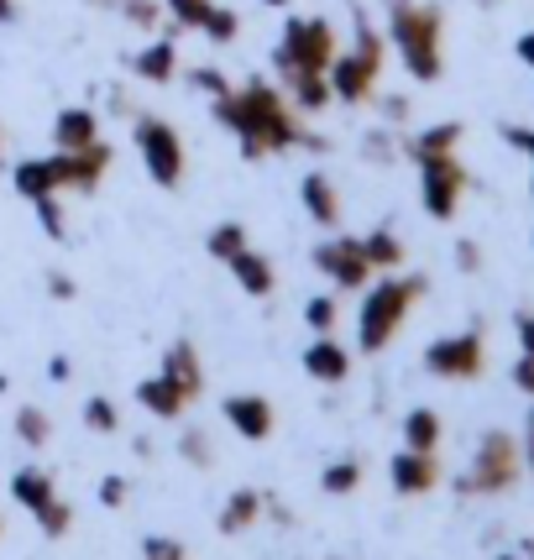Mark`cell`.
<instances>
[{
    "instance_id": "obj_1",
    "label": "cell",
    "mask_w": 534,
    "mask_h": 560,
    "mask_svg": "<svg viewBox=\"0 0 534 560\" xmlns=\"http://www.w3.org/2000/svg\"><path fill=\"white\" fill-rule=\"evenodd\" d=\"M210 116L236 137V152H242L246 163H263L272 152H293V147L330 152V142L299 121V110L289 105V95H283L278 84H267V79H246L231 95L210 100Z\"/></svg>"
},
{
    "instance_id": "obj_2",
    "label": "cell",
    "mask_w": 534,
    "mask_h": 560,
    "mask_svg": "<svg viewBox=\"0 0 534 560\" xmlns=\"http://www.w3.org/2000/svg\"><path fill=\"white\" fill-rule=\"evenodd\" d=\"M383 37L398 52V63L409 69V79L436 84L445 73V11L440 5H430V0H388Z\"/></svg>"
},
{
    "instance_id": "obj_3",
    "label": "cell",
    "mask_w": 534,
    "mask_h": 560,
    "mask_svg": "<svg viewBox=\"0 0 534 560\" xmlns=\"http://www.w3.org/2000/svg\"><path fill=\"white\" fill-rule=\"evenodd\" d=\"M430 293L425 272H378V283L362 289V310H357V351L378 357L388 351L393 336L404 330V319L414 315V304Z\"/></svg>"
},
{
    "instance_id": "obj_4",
    "label": "cell",
    "mask_w": 534,
    "mask_h": 560,
    "mask_svg": "<svg viewBox=\"0 0 534 560\" xmlns=\"http://www.w3.org/2000/svg\"><path fill=\"white\" fill-rule=\"evenodd\" d=\"M383 63H388V37H383V32L372 26V16L357 5V11H351V48L336 52V63H330V90H336L340 105L378 100Z\"/></svg>"
},
{
    "instance_id": "obj_5",
    "label": "cell",
    "mask_w": 534,
    "mask_h": 560,
    "mask_svg": "<svg viewBox=\"0 0 534 560\" xmlns=\"http://www.w3.org/2000/svg\"><path fill=\"white\" fill-rule=\"evenodd\" d=\"M336 26L325 16H289L283 37L272 48V69L278 79H299V73H330L336 63Z\"/></svg>"
},
{
    "instance_id": "obj_6",
    "label": "cell",
    "mask_w": 534,
    "mask_h": 560,
    "mask_svg": "<svg viewBox=\"0 0 534 560\" xmlns=\"http://www.w3.org/2000/svg\"><path fill=\"white\" fill-rule=\"evenodd\" d=\"M131 142H137V158H142L147 178L158 189H178L184 184V168H189V152H184V137L169 116H152V110H137L131 116Z\"/></svg>"
},
{
    "instance_id": "obj_7",
    "label": "cell",
    "mask_w": 534,
    "mask_h": 560,
    "mask_svg": "<svg viewBox=\"0 0 534 560\" xmlns=\"http://www.w3.org/2000/svg\"><path fill=\"white\" fill-rule=\"evenodd\" d=\"M519 477H524V445L509 430H487L477 440L472 471L456 482V492H466V498H498V492L519 488Z\"/></svg>"
},
{
    "instance_id": "obj_8",
    "label": "cell",
    "mask_w": 534,
    "mask_h": 560,
    "mask_svg": "<svg viewBox=\"0 0 534 560\" xmlns=\"http://www.w3.org/2000/svg\"><path fill=\"white\" fill-rule=\"evenodd\" d=\"M425 372L440 377V383H472L487 372V336L472 325V330H456V336H440V341L425 346Z\"/></svg>"
},
{
    "instance_id": "obj_9",
    "label": "cell",
    "mask_w": 534,
    "mask_h": 560,
    "mask_svg": "<svg viewBox=\"0 0 534 560\" xmlns=\"http://www.w3.org/2000/svg\"><path fill=\"white\" fill-rule=\"evenodd\" d=\"M414 168H419V205H425V215L430 220H456L466 189H472V173H466L462 158L445 152V158L414 163Z\"/></svg>"
},
{
    "instance_id": "obj_10",
    "label": "cell",
    "mask_w": 534,
    "mask_h": 560,
    "mask_svg": "<svg viewBox=\"0 0 534 560\" xmlns=\"http://www.w3.org/2000/svg\"><path fill=\"white\" fill-rule=\"evenodd\" d=\"M310 262H315L320 278H330L340 293H362L378 272H372V262H367V246L362 236H325V242L310 252Z\"/></svg>"
},
{
    "instance_id": "obj_11",
    "label": "cell",
    "mask_w": 534,
    "mask_h": 560,
    "mask_svg": "<svg viewBox=\"0 0 534 560\" xmlns=\"http://www.w3.org/2000/svg\"><path fill=\"white\" fill-rule=\"evenodd\" d=\"M111 163H116V152H111L105 137L90 142L84 152H53V168H58V189L63 195H95L100 184H105V173H111Z\"/></svg>"
},
{
    "instance_id": "obj_12",
    "label": "cell",
    "mask_w": 534,
    "mask_h": 560,
    "mask_svg": "<svg viewBox=\"0 0 534 560\" xmlns=\"http://www.w3.org/2000/svg\"><path fill=\"white\" fill-rule=\"evenodd\" d=\"M220 415H225V424L242 440H252V445H263V440L278 430V415H272V404H267L263 393H231V398L220 404Z\"/></svg>"
},
{
    "instance_id": "obj_13",
    "label": "cell",
    "mask_w": 534,
    "mask_h": 560,
    "mask_svg": "<svg viewBox=\"0 0 534 560\" xmlns=\"http://www.w3.org/2000/svg\"><path fill=\"white\" fill-rule=\"evenodd\" d=\"M388 482L398 498H425V492L440 488V462L430 451H409V445H404L388 462Z\"/></svg>"
},
{
    "instance_id": "obj_14",
    "label": "cell",
    "mask_w": 534,
    "mask_h": 560,
    "mask_svg": "<svg viewBox=\"0 0 534 560\" xmlns=\"http://www.w3.org/2000/svg\"><path fill=\"white\" fill-rule=\"evenodd\" d=\"M126 69L137 73L142 84H152V90H163V84H173L178 79V37H169V32H158L147 48H137L131 58H126Z\"/></svg>"
},
{
    "instance_id": "obj_15",
    "label": "cell",
    "mask_w": 534,
    "mask_h": 560,
    "mask_svg": "<svg viewBox=\"0 0 534 560\" xmlns=\"http://www.w3.org/2000/svg\"><path fill=\"white\" fill-rule=\"evenodd\" d=\"M299 205H304V215L315 220L320 231H340V189L330 173L310 168L304 173V184H299Z\"/></svg>"
},
{
    "instance_id": "obj_16",
    "label": "cell",
    "mask_w": 534,
    "mask_h": 560,
    "mask_svg": "<svg viewBox=\"0 0 534 560\" xmlns=\"http://www.w3.org/2000/svg\"><path fill=\"white\" fill-rule=\"evenodd\" d=\"M304 372H310L315 383H325V388H336V383L351 377V351H346L336 336H315V341L304 346Z\"/></svg>"
},
{
    "instance_id": "obj_17",
    "label": "cell",
    "mask_w": 534,
    "mask_h": 560,
    "mask_svg": "<svg viewBox=\"0 0 534 560\" xmlns=\"http://www.w3.org/2000/svg\"><path fill=\"white\" fill-rule=\"evenodd\" d=\"M90 142H100V116L90 105H63L53 116V147L58 152H84Z\"/></svg>"
},
{
    "instance_id": "obj_18",
    "label": "cell",
    "mask_w": 534,
    "mask_h": 560,
    "mask_svg": "<svg viewBox=\"0 0 534 560\" xmlns=\"http://www.w3.org/2000/svg\"><path fill=\"white\" fill-rule=\"evenodd\" d=\"M462 137H466L462 121H436L425 131H414V137H404V158L409 163H430V158H445V152H462Z\"/></svg>"
},
{
    "instance_id": "obj_19",
    "label": "cell",
    "mask_w": 534,
    "mask_h": 560,
    "mask_svg": "<svg viewBox=\"0 0 534 560\" xmlns=\"http://www.w3.org/2000/svg\"><path fill=\"white\" fill-rule=\"evenodd\" d=\"M137 404H142L152 419H184V409H189L195 398L178 388V383H169L163 372H152V377H142V383H137Z\"/></svg>"
},
{
    "instance_id": "obj_20",
    "label": "cell",
    "mask_w": 534,
    "mask_h": 560,
    "mask_svg": "<svg viewBox=\"0 0 534 560\" xmlns=\"http://www.w3.org/2000/svg\"><path fill=\"white\" fill-rule=\"evenodd\" d=\"M169 383H178V388L189 393V398H199L205 393V362H199V346L195 341H173L169 351H163V366H158Z\"/></svg>"
},
{
    "instance_id": "obj_21",
    "label": "cell",
    "mask_w": 534,
    "mask_h": 560,
    "mask_svg": "<svg viewBox=\"0 0 534 560\" xmlns=\"http://www.w3.org/2000/svg\"><path fill=\"white\" fill-rule=\"evenodd\" d=\"M263 498L267 492H257V488H236L225 503H220L216 529L220 535H246V529H257V524H263Z\"/></svg>"
},
{
    "instance_id": "obj_22",
    "label": "cell",
    "mask_w": 534,
    "mask_h": 560,
    "mask_svg": "<svg viewBox=\"0 0 534 560\" xmlns=\"http://www.w3.org/2000/svg\"><path fill=\"white\" fill-rule=\"evenodd\" d=\"M11 189H16L26 205H37V199H48V195H63V189H58V168H53V152L48 158L16 163V168H11Z\"/></svg>"
},
{
    "instance_id": "obj_23",
    "label": "cell",
    "mask_w": 534,
    "mask_h": 560,
    "mask_svg": "<svg viewBox=\"0 0 534 560\" xmlns=\"http://www.w3.org/2000/svg\"><path fill=\"white\" fill-rule=\"evenodd\" d=\"M225 268H231V278H236V283H242V293H252V299H272V289H278V272H272V262H267L257 246L236 252Z\"/></svg>"
},
{
    "instance_id": "obj_24",
    "label": "cell",
    "mask_w": 534,
    "mask_h": 560,
    "mask_svg": "<svg viewBox=\"0 0 534 560\" xmlns=\"http://www.w3.org/2000/svg\"><path fill=\"white\" fill-rule=\"evenodd\" d=\"M283 95L299 116H320L336 105V90H330V73H299V79H283Z\"/></svg>"
},
{
    "instance_id": "obj_25",
    "label": "cell",
    "mask_w": 534,
    "mask_h": 560,
    "mask_svg": "<svg viewBox=\"0 0 534 560\" xmlns=\"http://www.w3.org/2000/svg\"><path fill=\"white\" fill-rule=\"evenodd\" d=\"M362 246H367V262H372V272H404V262H409V252H404V242L393 236L388 225L367 231Z\"/></svg>"
},
{
    "instance_id": "obj_26",
    "label": "cell",
    "mask_w": 534,
    "mask_h": 560,
    "mask_svg": "<svg viewBox=\"0 0 534 560\" xmlns=\"http://www.w3.org/2000/svg\"><path fill=\"white\" fill-rule=\"evenodd\" d=\"M11 498H16L26 513H37L43 503L58 498V492H53V471H43V466H22V471L11 477Z\"/></svg>"
},
{
    "instance_id": "obj_27",
    "label": "cell",
    "mask_w": 534,
    "mask_h": 560,
    "mask_svg": "<svg viewBox=\"0 0 534 560\" xmlns=\"http://www.w3.org/2000/svg\"><path fill=\"white\" fill-rule=\"evenodd\" d=\"M440 440H445V424H440L436 409H409V415H404V445H409V451H430V456H436Z\"/></svg>"
},
{
    "instance_id": "obj_28",
    "label": "cell",
    "mask_w": 534,
    "mask_h": 560,
    "mask_svg": "<svg viewBox=\"0 0 534 560\" xmlns=\"http://www.w3.org/2000/svg\"><path fill=\"white\" fill-rule=\"evenodd\" d=\"M252 246V236H246L242 220H220L216 231L205 236V252H210V262H231L236 252H246Z\"/></svg>"
},
{
    "instance_id": "obj_29",
    "label": "cell",
    "mask_w": 534,
    "mask_h": 560,
    "mask_svg": "<svg viewBox=\"0 0 534 560\" xmlns=\"http://www.w3.org/2000/svg\"><path fill=\"white\" fill-rule=\"evenodd\" d=\"M362 462L357 456H340V462H330L325 471H320V492H330V498H346V492L362 488Z\"/></svg>"
},
{
    "instance_id": "obj_30",
    "label": "cell",
    "mask_w": 534,
    "mask_h": 560,
    "mask_svg": "<svg viewBox=\"0 0 534 560\" xmlns=\"http://www.w3.org/2000/svg\"><path fill=\"white\" fill-rule=\"evenodd\" d=\"M210 5H216V0H163V11H169L163 32H169V37H178V32H199L205 16H210Z\"/></svg>"
},
{
    "instance_id": "obj_31",
    "label": "cell",
    "mask_w": 534,
    "mask_h": 560,
    "mask_svg": "<svg viewBox=\"0 0 534 560\" xmlns=\"http://www.w3.org/2000/svg\"><path fill=\"white\" fill-rule=\"evenodd\" d=\"M11 430H16V440H22L26 451H43V445L53 440V419L43 415L37 404H22V409H16V424H11Z\"/></svg>"
},
{
    "instance_id": "obj_32",
    "label": "cell",
    "mask_w": 534,
    "mask_h": 560,
    "mask_svg": "<svg viewBox=\"0 0 534 560\" xmlns=\"http://www.w3.org/2000/svg\"><path fill=\"white\" fill-rule=\"evenodd\" d=\"M116 11H121V22L137 26V32H163V22H169L163 0H116Z\"/></svg>"
},
{
    "instance_id": "obj_33",
    "label": "cell",
    "mask_w": 534,
    "mask_h": 560,
    "mask_svg": "<svg viewBox=\"0 0 534 560\" xmlns=\"http://www.w3.org/2000/svg\"><path fill=\"white\" fill-rule=\"evenodd\" d=\"M304 325H310L315 336H336V325H340V304H336V293H315V299L304 304Z\"/></svg>"
},
{
    "instance_id": "obj_34",
    "label": "cell",
    "mask_w": 534,
    "mask_h": 560,
    "mask_svg": "<svg viewBox=\"0 0 534 560\" xmlns=\"http://www.w3.org/2000/svg\"><path fill=\"white\" fill-rule=\"evenodd\" d=\"M32 210H37V225H43V236H48V242H69V215H63V195L37 199Z\"/></svg>"
},
{
    "instance_id": "obj_35",
    "label": "cell",
    "mask_w": 534,
    "mask_h": 560,
    "mask_svg": "<svg viewBox=\"0 0 534 560\" xmlns=\"http://www.w3.org/2000/svg\"><path fill=\"white\" fill-rule=\"evenodd\" d=\"M199 32H205L210 43H220V48H225V43H236V37H242V16H236L231 5H210V16H205V26H199Z\"/></svg>"
},
{
    "instance_id": "obj_36",
    "label": "cell",
    "mask_w": 534,
    "mask_h": 560,
    "mask_svg": "<svg viewBox=\"0 0 534 560\" xmlns=\"http://www.w3.org/2000/svg\"><path fill=\"white\" fill-rule=\"evenodd\" d=\"M84 430H95V435H116L121 430V409L111 404V398H84Z\"/></svg>"
},
{
    "instance_id": "obj_37",
    "label": "cell",
    "mask_w": 534,
    "mask_h": 560,
    "mask_svg": "<svg viewBox=\"0 0 534 560\" xmlns=\"http://www.w3.org/2000/svg\"><path fill=\"white\" fill-rule=\"evenodd\" d=\"M37 524H43V535L48 539H63L73 529V503H63V498H53V503H43V509L32 513Z\"/></svg>"
},
{
    "instance_id": "obj_38",
    "label": "cell",
    "mask_w": 534,
    "mask_h": 560,
    "mask_svg": "<svg viewBox=\"0 0 534 560\" xmlns=\"http://www.w3.org/2000/svg\"><path fill=\"white\" fill-rule=\"evenodd\" d=\"M178 456L205 471V466H216V445H210V435H205V430H184V435H178Z\"/></svg>"
},
{
    "instance_id": "obj_39",
    "label": "cell",
    "mask_w": 534,
    "mask_h": 560,
    "mask_svg": "<svg viewBox=\"0 0 534 560\" xmlns=\"http://www.w3.org/2000/svg\"><path fill=\"white\" fill-rule=\"evenodd\" d=\"M184 79H189V90H195V95H210V100H220V95H231V90H236V84H231V79H225L220 69H210V63L189 69Z\"/></svg>"
},
{
    "instance_id": "obj_40",
    "label": "cell",
    "mask_w": 534,
    "mask_h": 560,
    "mask_svg": "<svg viewBox=\"0 0 534 560\" xmlns=\"http://www.w3.org/2000/svg\"><path fill=\"white\" fill-rule=\"evenodd\" d=\"M398 152H404V142H398L393 131H367V137H362V158H367V163H393Z\"/></svg>"
},
{
    "instance_id": "obj_41",
    "label": "cell",
    "mask_w": 534,
    "mask_h": 560,
    "mask_svg": "<svg viewBox=\"0 0 534 560\" xmlns=\"http://www.w3.org/2000/svg\"><path fill=\"white\" fill-rule=\"evenodd\" d=\"M142 560H189V550H184V539H173V535H147Z\"/></svg>"
},
{
    "instance_id": "obj_42",
    "label": "cell",
    "mask_w": 534,
    "mask_h": 560,
    "mask_svg": "<svg viewBox=\"0 0 534 560\" xmlns=\"http://www.w3.org/2000/svg\"><path fill=\"white\" fill-rule=\"evenodd\" d=\"M43 289H48V299H58V304H73V299H79V283H73L63 268L43 272Z\"/></svg>"
},
{
    "instance_id": "obj_43",
    "label": "cell",
    "mask_w": 534,
    "mask_h": 560,
    "mask_svg": "<svg viewBox=\"0 0 534 560\" xmlns=\"http://www.w3.org/2000/svg\"><path fill=\"white\" fill-rule=\"evenodd\" d=\"M409 95H378V116H383V126H404L409 121Z\"/></svg>"
},
{
    "instance_id": "obj_44",
    "label": "cell",
    "mask_w": 534,
    "mask_h": 560,
    "mask_svg": "<svg viewBox=\"0 0 534 560\" xmlns=\"http://www.w3.org/2000/svg\"><path fill=\"white\" fill-rule=\"evenodd\" d=\"M126 492H131V482H126L121 471L100 477V503H105V509H121V503H126Z\"/></svg>"
},
{
    "instance_id": "obj_45",
    "label": "cell",
    "mask_w": 534,
    "mask_h": 560,
    "mask_svg": "<svg viewBox=\"0 0 534 560\" xmlns=\"http://www.w3.org/2000/svg\"><path fill=\"white\" fill-rule=\"evenodd\" d=\"M503 142L530 158V189H534V126H503Z\"/></svg>"
},
{
    "instance_id": "obj_46",
    "label": "cell",
    "mask_w": 534,
    "mask_h": 560,
    "mask_svg": "<svg viewBox=\"0 0 534 560\" xmlns=\"http://www.w3.org/2000/svg\"><path fill=\"white\" fill-rule=\"evenodd\" d=\"M513 388L534 398V351H519V362H513Z\"/></svg>"
},
{
    "instance_id": "obj_47",
    "label": "cell",
    "mask_w": 534,
    "mask_h": 560,
    "mask_svg": "<svg viewBox=\"0 0 534 560\" xmlns=\"http://www.w3.org/2000/svg\"><path fill=\"white\" fill-rule=\"evenodd\" d=\"M456 268H462V272H483V246L472 242V236H462V242H456Z\"/></svg>"
},
{
    "instance_id": "obj_48",
    "label": "cell",
    "mask_w": 534,
    "mask_h": 560,
    "mask_svg": "<svg viewBox=\"0 0 534 560\" xmlns=\"http://www.w3.org/2000/svg\"><path fill=\"white\" fill-rule=\"evenodd\" d=\"M263 518H272L278 529H289V524H293V509L283 503V498H263Z\"/></svg>"
},
{
    "instance_id": "obj_49",
    "label": "cell",
    "mask_w": 534,
    "mask_h": 560,
    "mask_svg": "<svg viewBox=\"0 0 534 560\" xmlns=\"http://www.w3.org/2000/svg\"><path fill=\"white\" fill-rule=\"evenodd\" d=\"M513 336H519V351H534V310L513 315Z\"/></svg>"
},
{
    "instance_id": "obj_50",
    "label": "cell",
    "mask_w": 534,
    "mask_h": 560,
    "mask_svg": "<svg viewBox=\"0 0 534 560\" xmlns=\"http://www.w3.org/2000/svg\"><path fill=\"white\" fill-rule=\"evenodd\" d=\"M513 52H519V63H524V69H534V26L519 37V43H513Z\"/></svg>"
},
{
    "instance_id": "obj_51",
    "label": "cell",
    "mask_w": 534,
    "mask_h": 560,
    "mask_svg": "<svg viewBox=\"0 0 534 560\" xmlns=\"http://www.w3.org/2000/svg\"><path fill=\"white\" fill-rule=\"evenodd\" d=\"M48 377H53V383H69V377H73L69 357H53V362H48Z\"/></svg>"
},
{
    "instance_id": "obj_52",
    "label": "cell",
    "mask_w": 534,
    "mask_h": 560,
    "mask_svg": "<svg viewBox=\"0 0 534 560\" xmlns=\"http://www.w3.org/2000/svg\"><path fill=\"white\" fill-rule=\"evenodd\" d=\"M16 16H22V11H16V0H0V26H11Z\"/></svg>"
},
{
    "instance_id": "obj_53",
    "label": "cell",
    "mask_w": 534,
    "mask_h": 560,
    "mask_svg": "<svg viewBox=\"0 0 534 560\" xmlns=\"http://www.w3.org/2000/svg\"><path fill=\"white\" fill-rule=\"evenodd\" d=\"M524 471L534 477V445H524Z\"/></svg>"
},
{
    "instance_id": "obj_54",
    "label": "cell",
    "mask_w": 534,
    "mask_h": 560,
    "mask_svg": "<svg viewBox=\"0 0 534 560\" xmlns=\"http://www.w3.org/2000/svg\"><path fill=\"white\" fill-rule=\"evenodd\" d=\"M524 445H534V409H530V424H524Z\"/></svg>"
},
{
    "instance_id": "obj_55",
    "label": "cell",
    "mask_w": 534,
    "mask_h": 560,
    "mask_svg": "<svg viewBox=\"0 0 534 560\" xmlns=\"http://www.w3.org/2000/svg\"><path fill=\"white\" fill-rule=\"evenodd\" d=\"M263 5H272V11H283V5H293V0H263Z\"/></svg>"
},
{
    "instance_id": "obj_56",
    "label": "cell",
    "mask_w": 534,
    "mask_h": 560,
    "mask_svg": "<svg viewBox=\"0 0 534 560\" xmlns=\"http://www.w3.org/2000/svg\"><path fill=\"white\" fill-rule=\"evenodd\" d=\"M5 388H11V377H5V372H0V393H5Z\"/></svg>"
},
{
    "instance_id": "obj_57",
    "label": "cell",
    "mask_w": 534,
    "mask_h": 560,
    "mask_svg": "<svg viewBox=\"0 0 534 560\" xmlns=\"http://www.w3.org/2000/svg\"><path fill=\"white\" fill-rule=\"evenodd\" d=\"M0 158H5V126H0Z\"/></svg>"
},
{
    "instance_id": "obj_58",
    "label": "cell",
    "mask_w": 534,
    "mask_h": 560,
    "mask_svg": "<svg viewBox=\"0 0 534 560\" xmlns=\"http://www.w3.org/2000/svg\"><path fill=\"white\" fill-rule=\"evenodd\" d=\"M0 535H5V518H0Z\"/></svg>"
},
{
    "instance_id": "obj_59",
    "label": "cell",
    "mask_w": 534,
    "mask_h": 560,
    "mask_svg": "<svg viewBox=\"0 0 534 560\" xmlns=\"http://www.w3.org/2000/svg\"><path fill=\"white\" fill-rule=\"evenodd\" d=\"M483 5H498V0H483Z\"/></svg>"
},
{
    "instance_id": "obj_60",
    "label": "cell",
    "mask_w": 534,
    "mask_h": 560,
    "mask_svg": "<svg viewBox=\"0 0 534 560\" xmlns=\"http://www.w3.org/2000/svg\"><path fill=\"white\" fill-rule=\"evenodd\" d=\"M503 560H519V556H503Z\"/></svg>"
}]
</instances>
